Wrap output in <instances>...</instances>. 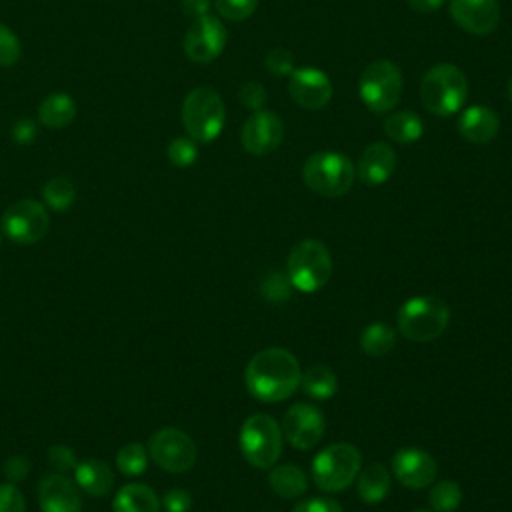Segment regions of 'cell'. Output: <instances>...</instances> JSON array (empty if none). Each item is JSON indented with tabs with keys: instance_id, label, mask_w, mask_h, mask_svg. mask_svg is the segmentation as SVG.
<instances>
[{
	"instance_id": "obj_1",
	"label": "cell",
	"mask_w": 512,
	"mask_h": 512,
	"mask_svg": "<svg viewBox=\"0 0 512 512\" xmlns=\"http://www.w3.org/2000/svg\"><path fill=\"white\" fill-rule=\"evenodd\" d=\"M300 364L296 356L280 346L264 348L256 352L246 370L244 384L250 396L260 402H282L290 398L300 386Z\"/></svg>"
},
{
	"instance_id": "obj_2",
	"label": "cell",
	"mask_w": 512,
	"mask_h": 512,
	"mask_svg": "<svg viewBox=\"0 0 512 512\" xmlns=\"http://www.w3.org/2000/svg\"><path fill=\"white\" fill-rule=\"evenodd\" d=\"M468 98L466 74L450 64H434L420 82V102L434 116L456 114Z\"/></svg>"
},
{
	"instance_id": "obj_3",
	"label": "cell",
	"mask_w": 512,
	"mask_h": 512,
	"mask_svg": "<svg viewBox=\"0 0 512 512\" xmlns=\"http://www.w3.org/2000/svg\"><path fill=\"white\" fill-rule=\"evenodd\" d=\"M450 322V308L432 294H420L406 300L396 314L398 332L418 344H426L444 334Z\"/></svg>"
},
{
	"instance_id": "obj_4",
	"label": "cell",
	"mask_w": 512,
	"mask_h": 512,
	"mask_svg": "<svg viewBox=\"0 0 512 512\" xmlns=\"http://www.w3.org/2000/svg\"><path fill=\"white\" fill-rule=\"evenodd\" d=\"M286 276L292 288L304 294L324 288L332 276V254L326 244L314 238L298 242L288 254Z\"/></svg>"
},
{
	"instance_id": "obj_5",
	"label": "cell",
	"mask_w": 512,
	"mask_h": 512,
	"mask_svg": "<svg viewBox=\"0 0 512 512\" xmlns=\"http://www.w3.org/2000/svg\"><path fill=\"white\" fill-rule=\"evenodd\" d=\"M226 110L220 94L208 86L190 90L182 102V124L196 144L216 140L224 128Z\"/></svg>"
},
{
	"instance_id": "obj_6",
	"label": "cell",
	"mask_w": 512,
	"mask_h": 512,
	"mask_svg": "<svg viewBox=\"0 0 512 512\" xmlns=\"http://www.w3.org/2000/svg\"><path fill=\"white\" fill-rule=\"evenodd\" d=\"M302 178L312 192L326 198H338L352 188L356 170L348 156L334 150H324L306 158Z\"/></svg>"
},
{
	"instance_id": "obj_7",
	"label": "cell",
	"mask_w": 512,
	"mask_h": 512,
	"mask_svg": "<svg viewBox=\"0 0 512 512\" xmlns=\"http://www.w3.org/2000/svg\"><path fill=\"white\" fill-rule=\"evenodd\" d=\"M362 454L354 444L334 442L312 460V480L324 492H342L358 476Z\"/></svg>"
},
{
	"instance_id": "obj_8",
	"label": "cell",
	"mask_w": 512,
	"mask_h": 512,
	"mask_svg": "<svg viewBox=\"0 0 512 512\" xmlns=\"http://www.w3.org/2000/svg\"><path fill=\"white\" fill-rule=\"evenodd\" d=\"M282 428L268 414H254L244 420L238 444L244 460L260 470L272 468L282 452Z\"/></svg>"
},
{
	"instance_id": "obj_9",
	"label": "cell",
	"mask_w": 512,
	"mask_h": 512,
	"mask_svg": "<svg viewBox=\"0 0 512 512\" xmlns=\"http://www.w3.org/2000/svg\"><path fill=\"white\" fill-rule=\"evenodd\" d=\"M358 92L368 110L380 114L392 110L402 94V72L390 60L370 62L358 82Z\"/></svg>"
},
{
	"instance_id": "obj_10",
	"label": "cell",
	"mask_w": 512,
	"mask_h": 512,
	"mask_svg": "<svg viewBox=\"0 0 512 512\" xmlns=\"http://www.w3.org/2000/svg\"><path fill=\"white\" fill-rule=\"evenodd\" d=\"M0 228L6 234V238L12 240L14 244L28 246V244H36L48 234L50 218L44 204H40L38 200L24 198V200L12 202L4 210L0 218Z\"/></svg>"
},
{
	"instance_id": "obj_11",
	"label": "cell",
	"mask_w": 512,
	"mask_h": 512,
	"mask_svg": "<svg viewBox=\"0 0 512 512\" xmlns=\"http://www.w3.org/2000/svg\"><path fill=\"white\" fill-rule=\"evenodd\" d=\"M148 456L166 472H188L196 464V444L180 428H160L148 440Z\"/></svg>"
},
{
	"instance_id": "obj_12",
	"label": "cell",
	"mask_w": 512,
	"mask_h": 512,
	"mask_svg": "<svg viewBox=\"0 0 512 512\" xmlns=\"http://www.w3.org/2000/svg\"><path fill=\"white\" fill-rule=\"evenodd\" d=\"M226 40L228 36H226L224 24L216 16L206 14L196 18L190 24V28L186 30L182 48L188 60L196 64H208L222 54Z\"/></svg>"
},
{
	"instance_id": "obj_13",
	"label": "cell",
	"mask_w": 512,
	"mask_h": 512,
	"mask_svg": "<svg viewBox=\"0 0 512 512\" xmlns=\"http://www.w3.org/2000/svg\"><path fill=\"white\" fill-rule=\"evenodd\" d=\"M326 432V418L314 404L298 402L290 406L282 420V436L292 448L310 450L314 448Z\"/></svg>"
},
{
	"instance_id": "obj_14",
	"label": "cell",
	"mask_w": 512,
	"mask_h": 512,
	"mask_svg": "<svg viewBox=\"0 0 512 512\" xmlns=\"http://www.w3.org/2000/svg\"><path fill=\"white\" fill-rule=\"evenodd\" d=\"M284 138L282 120L270 110H254L242 124L240 142L242 148L252 156H266L274 152Z\"/></svg>"
},
{
	"instance_id": "obj_15",
	"label": "cell",
	"mask_w": 512,
	"mask_h": 512,
	"mask_svg": "<svg viewBox=\"0 0 512 512\" xmlns=\"http://www.w3.org/2000/svg\"><path fill=\"white\" fill-rule=\"evenodd\" d=\"M436 472L438 464L434 456L422 448L404 446L392 456V474L402 486L410 490L430 486L436 480Z\"/></svg>"
},
{
	"instance_id": "obj_16",
	"label": "cell",
	"mask_w": 512,
	"mask_h": 512,
	"mask_svg": "<svg viewBox=\"0 0 512 512\" xmlns=\"http://www.w3.org/2000/svg\"><path fill=\"white\" fill-rule=\"evenodd\" d=\"M452 20L474 36H488L500 24L498 0H450Z\"/></svg>"
},
{
	"instance_id": "obj_17",
	"label": "cell",
	"mask_w": 512,
	"mask_h": 512,
	"mask_svg": "<svg viewBox=\"0 0 512 512\" xmlns=\"http://www.w3.org/2000/svg\"><path fill=\"white\" fill-rule=\"evenodd\" d=\"M38 504L42 512H80V488L64 472H50L38 482Z\"/></svg>"
},
{
	"instance_id": "obj_18",
	"label": "cell",
	"mask_w": 512,
	"mask_h": 512,
	"mask_svg": "<svg viewBox=\"0 0 512 512\" xmlns=\"http://www.w3.org/2000/svg\"><path fill=\"white\" fill-rule=\"evenodd\" d=\"M288 92L306 110H322L332 98L330 78L318 68H298L290 74Z\"/></svg>"
},
{
	"instance_id": "obj_19",
	"label": "cell",
	"mask_w": 512,
	"mask_h": 512,
	"mask_svg": "<svg viewBox=\"0 0 512 512\" xmlns=\"http://www.w3.org/2000/svg\"><path fill=\"white\" fill-rule=\"evenodd\" d=\"M396 168V152L386 142H374L364 148L358 160V178L366 186L384 184Z\"/></svg>"
},
{
	"instance_id": "obj_20",
	"label": "cell",
	"mask_w": 512,
	"mask_h": 512,
	"mask_svg": "<svg viewBox=\"0 0 512 512\" xmlns=\"http://www.w3.org/2000/svg\"><path fill=\"white\" fill-rule=\"evenodd\" d=\"M500 128L498 114L482 104L468 106L458 118V132L472 144H488L496 138Z\"/></svg>"
},
{
	"instance_id": "obj_21",
	"label": "cell",
	"mask_w": 512,
	"mask_h": 512,
	"mask_svg": "<svg viewBox=\"0 0 512 512\" xmlns=\"http://www.w3.org/2000/svg\"><path fill=\"white\" fill-rule=\"evenodd\" d=\"M74 482L90 496H106L114 486V474L106 462L86 458L74 466Z\"/></svg>"
},
{
	"instance_id": "obj_22",
	"label": "cell",
	"mask_w": 512,
	"mask_h": 512,
	"mask_svg": "<svg viewBox=\"0 0 512 512\" xmlns=\"http://www.w3.org/2000/svg\"><path fill=\"white\" fill-rule=\"evenodd\" d=\"M76 118V102L66 92L46 96L38 106V122L50 130H62Z\"/></svg>"
},
{
	"instance_id": "obj_23",
	"label": "cell",
	"mask_w": 512,
	"mask_h": 512,
	"mask_svg": "<svg viewBox=\"0 0 512 512\" xmlns=\"http://www.w3.org/2000/svg\"><path fill=\"white\" fill-rule=\"evenodd\" d=\"M160 500L146 484L122 486L112 502V512H158Z\"/></svg>"
},
{
	"instance_id": "obj_24",
	"label": "cell",
	"mask_w": 512,
	"mask_h": 512,
	"mask_svg": "<svg viewBox=\"0 0 512 512\" xmlns=\"http://www.w3.org/2000/svg\"><path fill=\"white\" fill-rule=\"evenodd\" d=\"M268 484L274 494H278L286 500H294V498H300L308 490V476L304 474V470L300 466L280 464V466L270 468Z\"/></svg>"
},
{
	"instance_id": "obj_25",
	"label": "cell",
	"mask_w": 512,
	"mask_h": 512,
	"mask_svg": "<svg viewBox=\"0 0 512 512\" xmlns=\"http://www.w3.org/2000/svg\"><path fill=\"white\" fill-rule=\"evenodd\" d=\"M358 496L366 504L382 502L390 492V470L384 464H368L356 476Z\"/></svg>"
},
{
	"instance_id": "obj_26",
	"label": "cell",
	"mask_w": 512,
	"mask_h": 512,
	"mask_svg": "<svg viewBox=\"0 0 512 512\" xmlns=\"http://www.w3.org/2000/svg\"><path fill=\"white\" fill-rule=\"evenodd\" d=\"M300 388L312 400H328L338 390V378L326 364H314L300 374Z\"/></svg>"
},
{
	"instance_id": "obj_27",
	"label": "cell",
	"mask_w": 512,
	"mask_h": 512,
	"mask_svg": "<svg viewBox=\"0 0 512 512\" xmlns=\"http://www.w3.org/2000/svg\"><path fill=\"white\" fill-rule=\"evenodd\" d=\"M384 132L396 144H412L422 136L424 122L416 112L400 110L384 120Z\"/></svg>"
},
{
	"instance_id": "obj_28",
	"label": "cell",
	"mask_w": 512,
	"mask_h": 512,
	"mask_svg": "<svg viewBox=\"0 0 512 512\" xmlns=\"http://www.w3.org/2000/svg\"><path fill=\"white\" fill-rule=\"evenodd\" d=\"M396 346V332L386 322H372L360 334V348L372 358L386 356Z\"/></svg>"
},
{
	"instance_id": "obj_29",
	"label": "cell",
	"mask_w": 512,
	"mask_h": 512,
	"mask_svg": "<svg viewBox=\"0 0 512 512\" xmlns=\"http://www.w3.org/2000/svg\"><path fill=\"white\" fill-rule=\"evenodd\" d=\"M44 204L56 212L68 210L76 200V186L66 176H54L50 178L42 188Z\"/></svg>"
},
{
	"instance_id": "obj_30",
	"label": "cell",
	"mask_w": 512,
	"mask_h": 512,
	"mask_svg": "<svg viewBox=\"0 0 512 512\" xmlns=\"http://www.w3.org/2000/svg\"><path fill=\"white\" fill-rule=\"evenodd\" d=\"M428 502L434 512H454L462 504V490L452 480L432 482V488L428 492Z\"/></svg>"
},
{
	"instance_id": "obj_31",
	"label": "cell",
	"mask_w": 512,
	"mask_h": 512,
	"mask_svg": "<svg viewBox=\"0 0 512 512\" xmlns=\"http://www.w3.org/2000/svg\"><path fill=\"white\" fill-rule=\"evenodd\" d=\"M148 450L140 442L124 444L116 454V466L126 476H140L148 466Z\"/></svg>"
},
{
	"instance_id": "obj_32",
	"label": "cell",
	"mask_w": 512,
	"mask_h": 512,
	"mask_svg": "<svg viewBox=\"0 0 512 512\" xmlns=\"http://www.w3.org/2000/svg\"><path fill=\"white\" fill-rule=\"evenodd\" d=\"M166 154H168V160L178 166V168H188L196 162L198 158V146L196 142L188 136V138H174L170 140L168 148H166Z\"/></svg>"
},
{
	"instance_id": "obj_33",
	"label": "cell",
	"mask_w": 512,
	"mask_h": 512,
	"mask_svg": "<svg viewBox=\"0 0 512 512\" xmlns=\"http://www.w3.org/2000/svg\"><path fill=\"white\" fill-rule=\"evenodd\" d=\"M260 292L270 302H284L292 294V284L286 274L282 272H270L264 282L260 284Z\"/></svg>"
},
{
	"instance_id": "obj_34",
	"label": "cell",
	"mask_w": 512,
	"mask_h": 512,
	"mask_svg": "<svg viewBox=\"0 0 512 512\" xmlns=\"http://www.w3.org/2000/svg\"><path fill=\"white\" fill-rule=\"evenodd\" d=\"M216 12L226 20H246L254 14L258 0H214Z\"/></svg>"
},
{
	"instance_id": "obj_35",
	"label": "cell",
	"mask_w": 512,
	"mask_h": 512,
	"mask_svg": "<svg viewBox=\"0 0 512 512\" xmlns=\"http://www.w3.org/2000/svg\"><path fill=\"white\" fill-rule=\"evenodd\" d=\"M22 48L18 36L6 26L0 24V68H10L20 60Z\"/></svg>"
},
{
	"instance_id": "obj_36",
	"label": "cell",
	"mask_w": 512,
	"mask_h": 512,
	"mask_svg": "<svg viewBox=\"0 0 512 512\" xmlns=\"http://www.w3.org/2000/svg\"><path fill=\"white\" fill-rule=\"evenodd\" d=\"M264 66L274 76H286L294 72V58L286 48H272L264 56Z\"/></svg>"
},
{
	"instance_id": "obj_37",
	"label": "cell",
	"mask_w": 512,
	"mask_h": 512,
	"mask_svg": "<svg viewBox=\"0 0 512 512\" xmlns=\"http://www.w3.org/2000/svg\"><path fill=\"white\" fill-rule=\"evenodd\" d=\"M46 460L54 468V472H64V474L74 470V466L78 464L74 450L70 446H66V444L50 446L48 452H46Z\"/></svg>"
},
{
	"instance_id": "obj_38",
	"label": "cell",
	"mask_w": 512,
	"mask_h": 512,
	"mask_svg": "<svg viewBox=\"0 0 512 512\" xmlns=\"http://www.w3.org/2000/svg\"><path fill=\"white\" fill-rule=\"evenodd\" d=\"M26 502L14 484H0V512H24Z\"/></svg>"
},
{
	"instance_id": "obj_39",
	"label": "cell",
	"mask_w": 512,
	"mask_h": 512,
	"mask_svg": "<svg viewBox=\"0 0 512 512\" xmlns=\"http://www.w3.org/2000/svg\"><path fill=\"white\" fill-rule=\"evenodd\" d=\"M36 134H38V128H36V122L30 120V118H18L12 128H10V136L16 144L20 146H28L36 140Z\"/></svg>"
},
{
	"instance_id": "obj_40",
	"label": "cell",
	"mask_w": 512,
	"mask_h": 512,
	"mask_svg": "<svg viewBox=\"0 0 512 512\" xmlns=\"http://www.w3.org/2000/svg\"><path fill=\"white\" fill-rule=\"evenodd\" d=\"M162 506L166 512H188L192 508V496L184 488H172L164 494Z\"/></svg>"
},
{
	"instance_id": "obj_41",
	"label": "cell",
	"mask_w": 512,
	"mask_h": 512,
	"mask_svg": "<svg viewBox=\"0 0 512 512\" xmlns=\"http://www.w3.org/2000/svg\"><path fill=\"white\" fill-rule=\"evenodd\" d=\"M238 96H240V102H242L246 108H252V110H260L262 104L266 102V90H264V86H260L258 82H246V84H242Z\"/></svg>"
},
{
	"instance_id": "obj_42",
	"label": "cell",
	"mask_w": 512,
	"mask_h": 512,
	"mask_svg": "<svg viewBox=\"0 0 512 512\" xmlns=\"http://www.w3.org/2000/svg\"><path fill=\"white\" fill-rule=\"evenodd\" d=\"M292 512H344L334 498H306L298 502Z\"/></svg>"
},
{
	"instance_id": "obj_43",
	"label": "cell",
	"mask_w": 512,
	"mask_h": 512,
	"mask_svg": "<svg viewBox=\"0 0 512 512\" xmlns=\"http://www.w3.org/2000/svg\"><path fill=\"white\" fill-rule=\"evenodd\" d=\"M4 476L10 480V482H20L28 476V460L20 454L16 456H10L6 462H4Z\"/></svg>"
},
{
	"instance_id": "obj_44",
	"label": "cell",
	"mask_w": 512,
	"mask_h": 512,
	"mask_svg": "<svg viewBox=\"0 0 512 512\" xmlns=\"http://www.w3.org/2000/svg\"><path fill=\"white\" fill-rule=\"evenodd\" d=\"M182 12L190 18H200V16H206L210 14V0H182Z\"/></svg>"
},
{
	"instance_id": "obj_45",
	"label": "cell",
	"mask_w": 512,
	"mask_h": 512,
	"mask_svg": "<svg viewBox=\"0 0 512 512\" xmlns=\"http://www.w3.org/2000/svg\"><path fill=\"white\" fill-rule=\"evenodd\" d=\"M406 2H408V6H410L414 12H418V14L434 12V10H438V8L444 4V0H406Z\"/></svg>"
},
{
	"instance_id": "obj_46",
	"label": "cell",
	"mask_w": 512,
	"mask_h": 512,
	"mask_svg": "<svg viewBox=\"0 0 512 512\" xmlns=\"http://www.w3.org/2000/svg\"><path fill=\"white\" fill-rule=\"evenodd\" d=\"M506 90H508V98H510V102H512V76H510V80H508Z\"/></svg>"
},
{
	"instance_id": "obj_47",
	"label": "cell",
	"mask_w": 512,
	"mask_h": 512,
	"mask_svg": "<svg viewBox=\"0 0 512 512\" xmlns=\"http://www.w3.org/2000/svg\"><path fill=\"white\" fill-rule=\"evenodd\" d=\"M414 512H430V510H414Z\"/></svg>"
}]
</instances>
